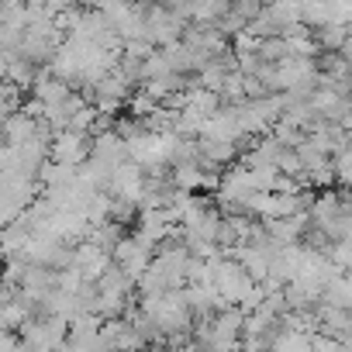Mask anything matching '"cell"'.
I'll return each mask as SVG.
<instances>
[{
    "label": "cell",
    "instance_id": "1",
    "mask_svg": "<svg viewBox=\"0 0 352 352\" xmlns=\"http://www.w3.org/2000/svg\"><path fill=\"white\" fill-rule=\"evenodd\" d=\"M190 263H194V256L184 242H169V245L155 249L148 270L138 276L142 297H159V294H169V290H184L187 276H190Z\"/></svg>",
    "mask_w": 352,
    "mask_h": 352
},
{
    "label": "cell",
    "instance_id": "2",
    "mask_svg": "<svg viewBox=\"0 0 352 352\" xmlns=\"http://www.w3.org/2000/svg\"><path fill=\"white\" fill-rule=\"evenodd\" d=\"M138 311L148 318V324L159 331V338H169V342H184V335L194 328V311H190L184 290H169V294H159V297H142Z\"/></svg>",
    "mask_w": 352,
    "mask_h": 352
},
{
    "label": "cell",
    "instance_id": "3",
    "mask_svg": "<svg viewBox=\"0 0 352 352\" xmlns=\"http://www.w3.org/2000/svg\"><path fill=\"white\" fill-rule=\"evenodd\" d=\"M211 283L221 297L225 307H242L249 300V294L256 290V280L232 259V256H218L211 259Z\"/></svg>",
    "mask_w": 352,
    "mask_h": 352
},
{
    "label": "cell",
    "instance_id": "4",
    "mask_svg": "<svg viewBox=\"0 0 352 352\" xmlns=\"http://www.w3.org/2000/svg\"><path fill=\"white\" fill-rule=\"evenodd\" d=\"M69 338V324L59 321V318H32L25 328H21V345L28 352H59Z\"/></svg>",
    "mask_w": 352,
    "mask_h": 352
},
{
    "label": "cell",
    "instance_id": "5",
    "mask_svg": "<svg viewBox=\"0 0 352 352\" xmlns=\"http://www.w3.org/2000/svg\"><path fill=\"white\" fill-rule=\"evenodd\" d=\"M152 256H155V245H152V242H145L138 232H135V235H124V239L114 245V252H111L114 266H118L124 276H131L135 283H138V276L148 270Z\"/></svg>",
    "mask_w": 352,
    "mask_h": 352
},
{
    "label": "cell",
    "instance_id": "6",
    "mask_svg": "<svg viewBox=\"0 0 352 352\" xmlns=\"http://www.w3.org/2000/svg\"><path fill=\"white\" fill-rule=\"evenodd\" d=\"M87 159H90V138H87V135H76V131H69V128L52 135V145H49V162H59V166L80 169Z\"/></svg>",
    "mask_w": 352,
    "mask_h": 352
},
{
    "label": "cell",
    "instance_id": "7",
    "mask_svg": "<svg viewBox=\"0 0 352 352\" xmlns=\"http://www.w3.org/2000/svg\"><path fill=\"white\" fill-rule=\"evenodd\" d=\"M111 266H114L111 252H104V249H97V245H90V242H80V245H73L69 270H76L83 283L97 287V280H100V276H104Z\"/></svg>",
    "mask_w": 352,
    "mask_h": 352
},
{
    "label": "cell",
    "instance_id": "8",
    "mask_svg": "<svg viewBox=\"0 0 352 352\" xmlns=\"http://www.w3.org/2000/svg\"><path fill=\"white\" fill-rule=\"evenodd\" d=\"M142 190H145V173H142L131 159H128V162H121V166L111 173L107 197H114V201H124V204H135V208H138Z\"/></svg>",
    "mask_w": 352,
    "mask_h": 352
},
{
    "label": "cell",
    "instance_id": "9",
    "mask_svg": "<svg viewBox=\"0 0 352 352\" xmlns=\"http://www.w3.org/2000/svg\"><path fill=\"white\" fill-rule=\"evenodd\" d=\"M197 138H204V142H228V145H242L245 142V131H242V124H239V111L228 104V107H221L218 114H211L208 121H204V128H201V135Z\"/></svg>",
    "mask_w": 352,
    "mask_h": 352
},
{
    "label": "cell",
    "instance_id": "10",
    "mask_svg": "<svg viewBox=\"0 0 352 352\" xmlns=\"http://www.w3.org/2000/svg\"><path fill=\"white\" fill-rule=\"evenodd\" d=\"M90 159H97V162L107 166V169H118L121 162H128V142H124L114 128L97 131L94 142H90Z\"/></svg>",
    "mask_w": 352,
    "mask_h": 352
},
{
    "label": "cell",
    "instance_id": "11",
    "mask_svg": "<svg viewBox=\"0 0 352 352\" xmlns=\"http://www.w3.org/2000/svg\"><path fill=\"white\" fill-rule=\"evenodd\" d=\"M176 232H180V225H176L162 208L142 211V214H138V235H142L145 242H152V245H166Z\"/></svg>",
    "mask_w": 352,
    "mask_h": 352
},
{
    "label": "cell",
    "instance_id": "12",
    "mask_svg": "<svg viewBox=\"0 0 352 352\" xmlns=\"http://www.w3.org/2000/svg\"><path fill=\"white\" fill-rule=\"evenodd\" d=\"M73 94H76V90H73L69 83L56 80L52 73H42V76L32 83V97H35V104L42 107V114H45V111H52V107H59V104H66Z\"/></svg>",
    "mask_w": 352,
    "mask_h": 352
},
{
    "label": "cell",
    "instance_id": "13",
    "mask_svg": "<svg viewBox=\"0 0 352 352\" xmlns=\"http://www.w3.org/2000/svg\"><path fill=\"white\" fill-rule=\"evenodd\" d=\"M263 232H266V239H273L276 245H297L300 235L307 232V214L280 218V221H263Z\"/></svg>",
    "mask_w": 352,
    "mask_h": 352
},
{
    "label": "cell",
    "instance_id": "14",
    "mask_svg": "<svg viewBox=\"0 0 352 352\" xmlns=\"http://www.w3.org/2000/svg\"><path fill=\"white\" fill-rule=\"evenodd\" d=\"M38 131H42V121H38V118H32V114H25V111H14V114L8 118L4 131H0V138H4L8 145H25V142H32Z\"/></svg>",
    "mask_w": 352,
    "mask_h": 352
},
{
    "label": "cell",
    "instance_id": "15",
    "mask_svg": "<svg viewBox=\"0 0 352 352\" xmlns=\"http://www.w3.org/2000/svg\"><path fill=\"white\" fill-rule=\"evenodd\" d=\"M270 352H311V335H304V331H290V328H280V335L273 338Z\"/></svg>",
    "mask_w": 352,
    "mask_h": 352
},
{
    "label": "cell",
    "instance_id": "16",
    "mask_svg": "<svg viewBox=\"0 0 352 352\" xmlns=\"http://www.w3.org/2000/svg\"><path fill=\"white\" fill-rule=\"evenodd\" d=\"M331 169H335V184H342V187L352 190V142L342 152L331 155Z\"/></svg>",
    "mask_w": 352,
    "mask_h": 352
},
{
    "label": "cell",
    "instance_id": "17",
    "mask_svg": "<svg viewBox=\"0 0 352 352\" xmlns=\"http://www.w3.org/2000/svg\"><path fill=\"white\" fill-rule=\"evenodd\" d=\"M21 338H14V331H4L0 328V352H18Z\"/></svg>",
    "mask_w": 352,
    "mask_h": 352
},
{
    "label": "cell",
    "instance_id": "18",
    "mask_svg": "<svg viewBox=\"0 0 352 352\" xmlns=\"http://www.w3.org/2000/svg\"><path fill=\"white\" fill-rule=\"evenodd\" d=\"M349 204H352V190H349Z\"/></svg>",
    "mask_w": 352,
    "mask_h": 352
}]
</instances>
